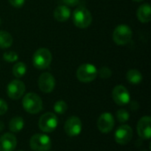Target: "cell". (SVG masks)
<instances>
[{"label":"cell","mask_w":151,"mask_h":151,"mask_svg":"<svg viewBox=\"0 0 151 151\" xmlns=\"http://www.w3.org/2000/svg\"><path fill=\"white\" fill-rule=\"evenodd\" d=\"M24 110L31 114H36L42 110V101L35 93H27L22 99Z\"/></svg>","instance_id":"1"},{"label":"cell","mask_w":151,"mask_h":151,"mask_svg":"<svg viewBox=\"0 0 151 151\" xmlns=\"http://www.w3.org/2000/svg\"><path fill=\"white\" fill-rule=\"evenodd\" d=\"M33 65L39 70L48 68L52 61V55L47 48L38 49L33 55Z\"/></svg>","instance_id":"2"},{"label":"cell","mask_w":151,"mask_h":151,"mask_svg":"<svg viewBox=\"0 0 151 151\" xmlns=\"http://www.w3.org/2000/svg\"><path fill=\"white\" fill-rule=\"evenodd\" d=\"M73 22L79 28H86L92 23L91 12L85 7H77L73 13Z\"/></svg>","instance_id":"3"},{"label":"cell","mask_w":151,"mask_h":151,"mask_svg":"<svg viewBox=\"0 0 151 151\" xmlns=\"http://www.w3.org/2000/svg\"><path fill=\"white\" fill-rule=\"evenodd\" d=\"M76 76L77 79L81 82H91L97 76V69L92 64H82L77 69Z\"/></svg>","instance_id":"4"},{"label":"cell","mask_w":151,"mask_h":151,"mask_svg":"<svg viewBox=\"0 0 151 151\" xmlns=\"http://www.w3.org/2000/svg\"><path fill=\"white\" fill-rule=\"evenodd\" d=\"M29 145L34 151H49L51 148V140L46 134H35L31 137Z\"/></svg>","instance_id":"5"},{"label":"cell","mask_w":151,"mask_h":151,"mask_svg":"<svg viewBox=\"0 0 151 151\" xmlns=\"http://www.w3.org/2000/svg\"><path fill=\"white\" fill-rule=\"evenodd\" d=\"M133 36L132 29L127 25H119L118 26L112 35L113 41L118 45H126L127 44Z\"/></svg>","instance_id":"6"},{"label":"cell","mask_w":151,"mask_h":151,"mask_svg":"<svg viewBox=\"0 0 151 151\" xmlns=\"http://www.w3.org/2000/svg\"><path fill=\"white\" fill-rule=\"evenodd\" d=\"M38 126L44 133L53 132L58 127V118L52 112H46L40 117Z\"/></svg>","instance_id":"7"},{"label":"cell","mask_w":151,"mask_h":151,"mask_svg":"<svg viewBox=\"0 0 151 151\" xmlns=\"http://www.w3.org/2000/svg\"><path fill=\"white\" fill-rule=\"evenodd\" d=\"M26 90L24 82L19 80L12 81L7 86V96L12 100H18L23 96Z\"/></svg>","instance_id":"8"},{"label":"cell","mask_w":151,"mask_h":151,"mask_svg":"<svg viewBox=\"0 0 151 151\" xmlns=\"http://www.w3.org/2000/svg\"><path fill=\"white\" fill-rule=\"evenodd\" d=\"M64 129L68 136L70 137L77 136L81 134L82 129L81 120L76 116H72L65 121Z\"/></svg>","instance_id":"9"},{"label":"cell","mask_w":151,"mask_h":151,"mask_svg":"<svg viewBox=\"0 0 151 151\" xmlns=\"http://www.w3.org/2000/svg\"><path fill=\"white\" fill-rule=\"evenodd\" d=\"M115 141L120 145H126L133 138V129L128 125H121L114 134Z\"/></svg>","instance_id":"10"},{"label":"cell","mask_w":151,"mask_h":151,"mask_svg":"<svg viewBox=\"0 0 151 151\" xmlns=\"http://www.w3.org/2000/svg\"><path fill=\"white\" fill-rule=\"evenodd\" d=\"M56 85L55 78L50 73H43L38 78V87L43 93H50Z\"/></svg>","instance_id":"11"},{"label":"cell","mask_w":151,"mask_h":151,"mask_svg":"<svg viewBox=\"0 0 151 151\" xmlns=\"http://www.w3.org/2000/svg\"><path fill=\"white\" fill-rule=\"evenodd\" d=\"M115 120L112 114L109 112H104L100 115L97 121V127L100 132L104 134L110 133L114 127Z\"/></svg>","instance_id":"12"},{"label":"cell","mask_w":151,"mask_h":151,"mask_svg":"<svg viewBox=\"0 0 151 151\" xmlns=\"http://www.w3.org/2000/svg\"><path fill=\"white\" fill-rule=\"evenodd\" d=\"M112 98L118 105H126L130 102V94L122 85H118L112 91Z\"/></svg>","instance_id":"13"},{"label":"cell","mask_w":151,"mask_h":151,"mask_svg":"<svg viewBox=\"0 0 151 151\" xmlns=\"http://www.w3.org/2000/svg\"><path fill=\"white\" fill-rule=\"evenodd\" d=\"M151 119L150 116L142 117L137 124V133L140 138L150 140L151 136Z\"/></svg>","instance_id":"14"},{"label":"cell","mask_w":151,"mask_h":151,"mask_svg":"<svg viewBox=\"0 0 151 151\" xmlns=\"http://www.w3.org/2000/svg\"><path fill=\"white\" fill-rule=\"evenodd\" d=\"M17 146V139L11 133L4 134L0 137V151H13Z\"/></svg>","instance_id":"15"},{"label":"cell","mask_w":151,"mask_h":151,"mask_svg":"<svg viewBox=\"0 0 151 151\" xmlns=\"http://www.w3.org/2000/svg\"><path fill=\"white\" fill-rule=\"evenodd\" d=\"M136 15L138 19L142 23H149L151 19V9L150 4H144L141 5L137 12Z\"/></svg>","instance_id":"16"},{"label":"cell","mask_w":151,"mask_h":151,"mask_svg":"<svg viewBox=\"0 0 151 151\" xmlns=\"http://www.w3.org/2000/svg\"><path fill=\"white\" fill-rule=\"evenodd\" d=\"M71 16V11L66 5H59L54 10V17L58 22L66 21Z\"/></svg>","instance_id":"17"},{"label":"cell","mask_w":151,"mask_h":151,"mask_svg":"<svg viewBox=\"0 0 151 151\" xmlns=\"http://www.w3.org/2000/svg\"><path fill=\"white\" fill-rule=\"evenodd\" d=\"M24 125H25V122L21 117H19V116L13 117L9 122V129L12 133H19L23 129Z\"/></svg>","instance_id":"18"},{"label":"cell","mask_w":151,"mask_h":151,"mask_svg":"<svg viewBox=\"0 0 151 151\" xmlns=\"http://www.w3.org/2000/svg\"><path fill=\"white\" fill-rule=\"evenodd\" d=\"M127 80L131 84H139L142 81V74L137 69H131L127 73Z\"/></svg>","instance_id":"19"},{"label":"cell","mask_w":151,"mask_h":151,"mask_svg":"<svg viewBox=\"0 0 151 151\" xmlns=\"http://www.w3.org/2000/svg\"><path fill=\"white\" fill-rule=\"evenodd\" d=\"M13 42L12 36L10 33L1 30L0 31V48L8 49L12 46Z\"/></svg>","instance_id":"20"},{"label":"cell","mask_w":151,"mask_h":151,"mask_svg":"<svg viewBox=\"0 0 151 151\" xmlns=\"http://www.w3.org/2000/svg\"><path fill=\"white\" fill-rule=\"evenodd\" d=\"M27 73V65L22 62H17L12 67V73L16 78L23 77Z\"/></svg>","instance_id":"21"},{"label":"cell","mask_w":151,"mask_h":151,"mask_svg":"<svg viewBox=\"0 0 151 151\" xmlns=\"http://www.w3.org/2000/svg\"><path fill=\"white\" fill-rule=\"evenodd\" d=\"M54 111L58 114H64L67 111V104L65 101H57L54 104Z\"/></svg>","instance_id":"22"},{"label":"cell","mask_w":151,"mask_h":151,"mask_svg":"<svg viewBox=\"0 0 151 151\" xmlns=\"http://www.w3.org/2000/svg\"><path fill=\"white\" fill-rule=\"evenodd\" d=\"M116 117H117V119L119 123L123 124V123H126L128 119H129V113L127 110H124V109H120L117 111L116 113Z\"/></svg>","instance_id":"23"},{"label":"cell","mask_w":151,"mask_h":151,"mask_svg":"<svg viewBox=\"0 0 151 151\" xmlns=\"http://www.w3.org/2000/svg\"><path fill=\"white\" fill-rule=\"evenodd\" d=\"M3 58L5 61L7 62H11V63H13L15 61L18 60V54L13 51V50H7V51H4V54H3Z\"/></svg>","instance_id":"24"},{"label":"cell","mask_w":151,"mask_h":151,"mask_svg":"<svg viewBox=\"0 0 151 151\" xmlns=\"http://www.w3.org/2000/svg\"><path fill=\"white\" fill-rule=\"evenodd\" d=\"M111 70L106 66H103L99 70H97V75H99V77L102 79H109L111 77Z\"/></svg>","instance_id":"25"},{"label":"cell","mask_w":151,"mask_h":151,"mask_svg":"<svg viewBox=\"0 0 151 151\" xmlns=\"http://www.w3.org/2000/svg\"><path fill=\"white\" fill-rule=\"evenodd\" d=\"M8 1L11 4V5H12L15 8H21L25 4V0H8Z\"/></svg>","instance_id":"26"},{"label":"cell","mask_w":151,"mask_h":151,"mask_svg":"<svg viewBox=\"0 0 151 151\" xmlns=\"http://www.w3.org/2000/svg\"><path fill=\"white\" fill-rule=\"evenodd\" d=\"M8 110V105L6 102L0 98V115H4Z\"/></svg>","instance_id":"27"},{"label":"cell","mask_w":151,"mask_h":151,"mask_svg":"<svg viewBox=\"0 0 151 151\" xmlns=\"http://www.w3.org/2000/svg\"><path fill=\"white\" fill-rule=\"evenodd\" d=\"M61 1L66 6H75L80 2V0H61Z\"/></svg>","instance_id":"28"},{"label":"cell","mask_w":151,"mask_h":151,"mask_svg":"<svg viewBox=\"0 0 151 151\" xmlns=\"http://www.w3.org/2000/svg\"><path fill=\"white\" fill-rule=\"evenodd\" d=\"M130 107H131V109L133 111H137L139 109V104H138L137 102H133V103H131Z\"/></svg>","instance_id":"29"},{"label":"cell","mask_w":151,"mask_h":151,"mask_svg":"<svg viewBox=\"0 0 151 151\" xmlns=\"http://www.w3.org/2000/svg\"><path fill=\"white\" fill-rule=\"evenodd\" d=\"M4 122L0 121V132H1V131H3V130H4Z\"/></svg>","instance_id":"30"},{"label":"cell","mask_w":151,"mask_h":151,"mask_svg":"<svg viewBox=\"0 0 151 151\" xmlns=\"http://www.w3.org/2000/svg\"><path fill=\"white\" fill-rule=\"evenodd\" d=\"M133 1H134V2H138V3H139V2H142V1H143V0H133Z\"/></svg>","instance_id":"31"},{"label":"cell","mask_w":151,"mask_h":151,"mask_svg":"<svg viewBox=\"0 0 151 151\" xmlns=\"http://www.w3.org/2000/svg\"><path fill=\"white\" fill-rule=\"evenodd\" d=\"M0 25H1V19H0Z\"/></svg>","instance_id":"32"},{"label":"cell","mask_w":151,"mask_h":151,"mask_svg":"<svg viewBox=\"0 0 151 151\" xmlns=\"http://www.w3.org/2000/svg\"><path fill=\"white\" fill-rule=\"evenodd\" d=\"M19 151H21V150H19Z\"/></svg>","instance_id":"33"}]
</instances>
